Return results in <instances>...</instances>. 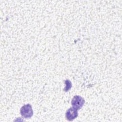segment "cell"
Wrapping results in <instances>:
<instances>
[{
    "mask_svg": "<svg viewBox=\"0 0 122 122\" xmlns=\"http://www.w3.org/2000/svg\"><path fill=\"white\" fill-rule=\"evenodd\" d=\"M65 83L66 86L64 89V91L65 92H67L68 91H69L71 89L72 87V84L71 81L69 80H66L65 81Z\"/></svg>",
    "mask_w": 122,
    "mask_h": 122,
    "instance_id": "cell-4",
    "label": "cell"
},
{
    "mask_svg": "<svg viewBox=\"0 0 122 122\" xmlns=\"http://www.w3.org/2000/svg\"><path fill=\"white\" fill-rule=\"evenodd\" d=\"M20 113L22 117L25 118L31 117L33 114L32 106L30 104L23 105L20 109Z\"/></svg>",
    "mask_w": 122,
    "mask_h": 122,
    "instance_id": "cell-1",
    "label": "cell"
},
{
    "mask_svg": "<svg viewBox=\"0 0 122 122\" xmlns=\"http://www.w3.org/2000/svg\"><path fill=\"white\" fill-rule=\"evenodd\" d=\"M78 110L77 108L73 107L68 109L65 113L67 120L69 121H71L76 118L78 115Z\"/></svg>",
    "mask_w": 122,
    "mask_h": 122,
    "instance_id": "cell-3",
    "label": "cell"
},
{
    "mask_svg": "<svg viewBox=\"0 0 122 122\" xmlns=\"http://www.w3.org/2000/svg\"><path fill=\"white\" fill-rule=\"evenodd\" d=\"M85 103V100L83 98L79 95H75L72 98L71 103L73 107L77 108L78 110L81 108Z\"/></svg>",
    "mask_w": 122,
    "mask_h": 122,
    "instance_id": "cell-2",
    "label": "cell"
}]
</instances>
